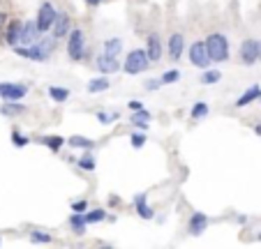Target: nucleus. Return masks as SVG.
I'll return each instance as SVG.
<instances>
[{
  "label": "nucleus",
  "mask_w": 261,
  "mask_h": 249,
  "mask_svg": "<svg viewBox=\"0 0 261 249\" xmlns=\"http://www.w3.org/2000/svg\"><path fill=\"white\" fill-rule=\"evenodd\" d=\"M49 97L56 101H65L67 97H69V90H65V88H58V86H51L49 88Z\"/></svg>",
  "instance_id": "obj_21"
},
{
  "label": "nucleus",
  "mask_w": 261,
  "mask_h": 249,
  "mask_svg": "<svg viewBox=\"0 0 261 249\" xmlns=\"http://www.w3.org/2000/svg\"><path fill=\"white\" fill-rule=\"evenodd\" d=\"M97 69L104 72V74H114V72H118V60H116L114 55L102 53L100 58H97Z\"/></svg>",
  "instance_id": "obj_11"
},
{
  "label": "nucleus",
  "mask_w": 261,
  "mask_h": 249,
  "mask_svg": "<svg viewBox=\"0 0 261 249\" xmlns=\"http://www.w3.org/2000/svg\"><path fill=\"white\" fill-rule=\"evenodd\" d=\"M206 226H208V217L201 215V212H195L192 219H190V233H192V236H199V233H203Z\"/></svg>",
  "instance_id": "obj_13"
},
{
  "label": "nucleus",
  "mask_w": 261,
  "mask_h": 249,
  "mask_svg": "<svg viewBox=\"0 0 261 249\" xmlns=\"http://www.w3.org/2000/svg\"><path fill=\"white\" fill-rule=\"evenodd\" d=\"M21 33H23V23L21 21H12V26H9V30H7V44H12V47H16L21 42Z\"/></svg>",
  "instance_id": "obj_14"
},
{
  "label": "nucleus",
  "mask_w": 261,
  "mask_h": 249,
  "mask_svg": "<svg viewBox=\"0 0 261 249\" xmlns=\"http://www.w3.org/2000/svg\"><path fill=\"white\" fill-rule=\"evenodd\" d=\"M26 106H21V104H5V106L0 108V113L2 115H14V113H23Z\"/></svg>",
  "instance_id": "obj_26"
},
{
  "label": "nucleus",
  "mask_w": 261,
  "mask_h": 249,
  "mask_svg": "<svg viewBox=\"0 0 261 249\" xmlns=\"http://www.w3.org/2000/svg\"><path fill=\"white\" fill-rule=\"evenodd\" d=\"M148 58H150V60H160L162 58V42L157 35H150V37H148Z\"/></svg>",
  "instance_id": "obj_15"
},
{
  "label": "nucleus",
  "mask_w": 261,
  "mask_h": 249,
  "mask_svg": "<svg viewBox=\"0 0 261 249\" xmlns=\"http://www.w3.org/2000/svg\"><path fill=\"white\" fill-rule=\"evenodd\" d=\"M148 51H141V49H134V51H130L128 60H125V72L128 74H141L143 69L148 67Z\"/></svg>",
  "instance_id": "obj_3"
},
{
  "label": "nucleus",
  "mask_w": 261,
  "mask_h": 249,
  "mask_svg": "<svg viewBox=\"0 0 261 249\" xmlns=\"http://www.w3.org/2000/svg\"><path fill=\"white\" fill-rule=\"evenodd\" d=\"M83 217H86V224H97V222H102V219L107 217V212H104L102 208H97V210H90V212L83 215Z\"/></svg>",
  "instance_id": "obj_25"
},
{
  "label": "nucleus",
  "mask_w": 261,
  "mask_h": 249,
  "mask_svg": "<svg viewBox=\"0 0 261 249\" xmlns=\"http://www.w3.org/2000/svg\"><path fill=\"white\" fill-rule=\"evenodd\" d=\"M241 60L245 65H252V62L259 60V47H257L255 40H245L241 47Z\"/></svg>",
  "instance_id": "obj_9"
},
{
  "label": "nucleus",
  "mask_w": 261,
  "mask_h": 249,
  "mask_svg": "<svg viewBox=\"0 0 261 249\" xmlns=\"http://www.w3.org/2000/svg\"><path fill=\"white\" fill-rule=\"evenodd\" d=\"M206 113H208V104H203V101H196L195 108H192V118H195V120H199V118H203Z\"/></svg>",
  "instance_id": "obj_27"
},
{
  "label": "nucleus",
  "mask_w": 261,
  "mask_h": 249,
  "mask_svg": "<svg viewBox=\"0 0 261 249\" xmlns=\"http://www.w3.org/2000/svg\"><path fill=\"white\" fill-rule=\"evenodd\" d=\"M83 30H79V28H74V30H69V44H67V53H69V58L72 60H81L83 58Z\"/></svg>",
  "instance_id": "obj_5"
},
{
  "label": "nucleus",
  "mask_w": 261,
  "mask_h": 249,
  "mask_svg": "<svg viewBox=\"0 0 261 249\" xmlns=\"http://www.w3.org/2000/svg\"><path fill=\"white\" fill-rule=\"evenodd\" d=\"M130 108H132V111H141L143 104H141V101H130Z\"/></svg>",
  "instance_id": "obj_37"
},
{
  "label": "nucleus",
  "mask_w": 261,
  "mask_h": 249,
  "mask_svg": "<svg viewBox=\"0 0 261 249\" xmlns=\"http://www.w3.org/2000/svg\"><path fill=\"white\" fill-rule=\"evenodd\" d=\"M79 166L83 168V171H93V168H95V157L93 155H83L79 159Z\"/></svg>",
  "instance_id": "obj_28"
},
{
  "label": "nucleus",
  "mask_w": 261,
  "mask_h": 249,
  "mask_svg": "<svg viewBox=\"0 0 261 249\" xmlns=\"http://www.w3.org/2000/svg\"><path fill=\"white\" fill-rule=\"evenodd\" d=\"M220 72H203L201 74V83H215V81H220Z\"/></svg>",
  "instance_id": "obj_29"
},
{
  "label": "nucleus",
  "mask_w": 261,
  "mask_h": 249,
  "mask_svg": "<svg viewBox=\"0 0 261 249\" xmlns=\"http://www.w3.org/2000/svg\"><path fill=\"white\" fill-rule=\"evenodd\" d=\"M190 60H192V65H196L199 69H208L210 67V62H213V58H210L208 47L203 44V42H195V44L190 47Z\"/></svg>",
  "instance_id": "obj_4"
},
{
  "label": "nucleus",
  "mask_w": 261,
  "mask_h": 249,
  "mask_svg": "<svg viewBox=\"0 0 261 249\" xmlns=\"http://www.w3.org/2000/svg\"><path fill=\"white\" fill-rule=\"evenodd\" d=\"M178 76H181L178 72H167V74H162L160 81L162 83H174V81H178Z\"/></svg>",
  "instance_id": "obj_33"
},
{
  "label": "nucleus",
  "mask_w": 261,
  "mask_h": 249,
  "mask_svg": "<svg viewBox=\"0 0 261 249\" xmlns=\"http://www.w3.org/2000/svg\"><path fill=\"white\" fill-rule=\"evenodd\" d=\"M33 243H51V236L44 233V231H33Z\"/></svg>",
  "instance_id": "obj_30"
},
{
  "label": "nucleus",
  "mask_w": 261,
  "mask_h": 249,
  "mask_svg": "<svg viewBox=\"0 0 261 249\" xmlns=\"http://www.w3.org/2000/svg\"><path fill=\"white\" fill-rule=\"evenodd\" d=\"M26 93H28V88L21 86V83H0V97H2V100H7V101L21 100Z\"/></svg>",
  "instance_id": "obj_7"
},
{
  "label": "nucleus",
  "mask_w": 261,
  "mask_h": 249,
  "mask_svg": "<svg viewBox=\"0 0 261 249\" xmlns=\"http://www.w3.org/2000/svg\"><path fill=\"white\" fill-rule=\"evenodd\" d=\"M69 146H72V148H93L95 141L86 139V136H72V139H69Z\"/></svg>",
  "instance_id": "obj_23"
},
{
  "label": "nucleus",
  "mask_w": 261,
  "mask_h": 249,
  "mask_svg": "<svg viewBox=\"0 0 261 249\" xmlns=\"http://www.w3.org/2000/svg\"><path fill=\"white\" fill-rule=\"evenodd\" d=\"M69 224H72V229L76 231V236H83V231H86V217H83V215H74L72 219H69Z\"/></svg>",
  "instance_id": "obj_22"
},
{
  "label": "nucleus",
  "mask_w": 261,
  "mask_h": 249,
  "mask_svg": "<svg viewBox=\"0 0 261 249\" xmlns=\"http://www.w3.org/2000/svg\"><path fill=\"white\" fill-rule=\"evenodd\" d=\"M259 240H261V236H259Z\"/></svg>",
  "instance_id": "obj_42"
},
{
  "label": "nucleus",
  "mask_w": 261,
  "mask_h": 249,
  "mask_svg": "<svg viewBox=\"0 0 261 249\" xmlns=\"http://www.w3.org/2000/svg\"><path fill=\"white\" fill-rule=\"evenodd\" d=\"M40 26H37V21H28V23H23V33H21V42L19 44H23V47H30V44H35V42L40 40Z\"/></svg>",
  "instance_id": "obj_8"
},
{
  "label": "nucleus",
  "mask_w": 261,
  "mask_h": 249,
  "mask_svg": "<svg viewBox=\"0 0 261 249\" xmlns=\"http://www.w3.org/2000/svg\"><path fill=\"white\" fill-rule=\"evenodd\" d=\"M86 2H90V5H97V2H102V0H86Z\"/></svg>",
  "instance_id": "obj_39"
},
{
  "label": "nucleus",
  "mask_w": 261,
  "mask_h": 249,
  "mask_svg": "<svg viewBox=\"0 0 261 249\" xmlns=\"http://www.w3.org/2000/svg\"><path fill=\"white\" fill-rule=\"evenodd\" d=\"M257 47H259V58H261V42H257Z\"/></svg>",
  "instance_id": "obj_41"
},
{
  "label": "nucleus",
  "mask_w": 261,
  "mask_h": 249,
  "mask_svg": "<svg viewBox=\"0 0 261 249\" xmlns=\"http://www.w3.org/2000/svg\"><path fill=\"white\" fill-rule=\"evenodd\" d=\"M97 118H100V122H111L118 118V113H97Z\"/></svg>",
  "instance_id": "obj_34"
},
{
  "label": "nucleus",
  "mask_w": 261,
  "mask_h": 249,
  "mask_svg": "<svg viewBox=\"0 0 261 249\" xmlns=\"http://www.w3.org/2000/svg\"><path fill=\"white\" fill-rule=\"evenodd\" d=\"M134 203H136V210H139V215L143 217V219H150V217H153V210L148 208L146 196H143V194L136 196V199H134Z\"/></svg>",
  "instance_id": "obj_19"
},
{
  "label": "nucleus",
  "mask_w": 261,
  "mask_h": 249,
  "mask_svg": "<svg viewBox=\"0 0 261 249\" xmlns=\"http://www.w3.org/2000/svg\"><path fill=\"white\" fill-rule=\"evenodd\" d=\"M183 49H185V40H183L181 33H174L171 37H169V51H171V58L174 60H178L183 55Z\"/></svg>",
  "instance_id": "obj_12"
},
{
  "label": "nucleus",
  "mask_w": 261,
  "mask_h": 249,
  "mask_svg": "<svg viewBox=\"0 0 261 249\" xmlns=\"http://www.w3.org/2000/svg\"><path fill=\"white\" fill-rule=\"evenodd\" d=\"M143 143H146V136H143V134H132V146L136 150L143 148Z\"/></svg>",
  "instance_id": "obj_32"
},
{
  "label": "nucleus",
  "mask_w": 261,
  "mask_h": 249,
  "mask_svg": "<svg viewBox=\"0 0 261 249\" xmlns=\"http://www.w3.org/2000/svg\"><path fill=\"white\" fill-rule=\"evenodd\" d=\"M54 44H56V37H47V40H37L35 44H30V47H14V51H16V55H21V58H28V60H47L49 55H51V51H54Z\"/></svg>",
  "instance_id": "obj_1"
},
{
  "label": "nucleus",
  "mask_w": 261,
  "mask_h": 249,
  "mask_svg": "<svg viewBox=\"0 0 261 249\" xmlns=\"http://www.w3.org/2000/svg\"><path fill=\"white\" fill-rule=\"evenodd\" d=\"M72 208L76 210V212H81V210H86V201H76V203H72Z\"/></svg>",
  "instance_id": "obj_35"
},
{
  "label": "nucleus",
  "mask_w": 261,
  "mask_h": 249,
  "mask_svg": "<svg viewBox=\"0 0 261 249\" xmlns=\"http://www.w3.org/2000/svg\"><path fill=\"white\" fill-rule=\"evenodd\" d=\"M206 47H208V53H210L213 60L222 62V60H227V58H229V42H227L224 35H220V33L208 35Z\"/></svg>",
  "instance_id": "obj_2"
},
{
  "label": "nucleus",
  "mask_w": 261,
  "mask_h": 249,
  "mask_svg": "<svg viewBox=\"0 0 261 249\" xmlns=\"http://www.w3.org/2000/svg\"><path fill=\"white\" fill-rule=\"evenodd\" d=\"M255 132H257V134L261 136V125H257V127H255Z\"/></svg>",
  "instance_id": "obj_40"
},
{
  "label": "nucleus",
  "mask_w": 261,
  "mask_h": 249,
  "mask_svg": "<svg viewBox=\"0 0 261 249\" xmlns=\"http://www.w3.org/2000/svg\"><path fill=\"white\" fill-rule=\"evenodd\" d=\"M134 125V127H139V129H148V122H150V113L148 111H134V115H132V120H130Z\"/></svg>",
  "instance_id": "obj_16"
},
{
  "label": "nucleus",
  "mask_w": 261,
  "mask_h": 249,
  "mask_svg": "<svg viewBox=\"0 0 261 249\" xmlns=\"http://www.w3.org/2000/svg\"><path fill=\"white\" fill-rule=\"evenodd\" d=\"M2 23H5V14L0 12V28H2Z\"/></svg>",
  "instance_id": "obj_38"
},
{
  "label": "nucleus",
  "mask_w": 261,
  "mask_h": 249,
  "mask_svg": "<svg viewBox=\"0 0 261 249\" xmlns=\"http://www.w3.org/2000/svg\"><path fill=\"white\" fill-rule=\"evenodd\" d=\"M121 49H123V42L118 40V37L104 42V53H107V55H114V58H116V55L121 53Z\"/></svg>",
  "instance_id": "obj_20"
},
{
  "label": "nucleus",
  "mask_w": 261,
  "mask_h": 249,
  "mask_svg": "<svg viewBox=\"0 0 261 249\" xmlns=\"http://www.w3.org/2000/svg\"><path fill=\"white\" fill-rule=\"evenodd\" d=\"M259 95H261V88H259V86H252V88L248 90V93L243 95V97H238V101H236V106H248L250 101H255L257 97H259Z\"/></svg>",
  "instance_id": "obj_17"
},
{
  "label": "nucleus",
  "mask_w": 261,
  "mask_h": 249,
  "mask_svg": "<svg viewBox=\"0 0 261 249\" xmlns=\"http://www.w3.org/2000/svg\"><path fill=\"white\" fill-rule=\"evenodd\" d=\"M160 83H162V81H148L146 88H148V90H157V88H160Z\"/></svg>",
  "instance_id": "obj_36"
},
{
  "label": "nucleus",
  "mask_w": 261,
  "mask_h": 249,
  "mask_svg": "<svg viewBox=\"0 0 261 249\" xmlns=\"http://www.w3.org/2000/svg\"><path fill=\"white\" fill-rule=\"evenodd\" d=\"M44 146H47L49 150H54V152H58V150L63 148V143H65V139L63 136H42L40 139Z\"/></svg>",
  "instance_id": "obj_18"
},
{
  "label": "nucleus",
  "mask_w": 261,
  "mask_h": 249,
  "mask_svg": "<svg viewBox=\"0 0 261 249\" xmlns=\"http://www.w3.org/2000/svg\"><path fill=\"white\" fill-rule=\"evenodd\" d=\"M12 143L16 148H23V146H28V139L23 134H19V132H12Z\"/></svg>",
  "instance_id": "obj_31"
},
{
  "label": "nucleus",
  "mask_w": 261,
  "mask_h": 249,
  "mask_svg": "<svg viewBox=\"0 0 261 249\" xmlns=\"http://www.w3.org/2000/svg\"><path fill=\"white\" fill-rule=\"evenodd\" d=\"M69 33V16L65 12H58L56 14V21H54V37H65Z\"/></svg>",
  "instance_id": "obj_10"
},
{
  "label": "nucleus",
  "mask_w": 261,
  "mask_h": 249,
  "mask_svg": "<svg viewBox=\"0 0 261 249\" xmlns=\"http://www.w3.org/2000/svg\"><path fill=\"white\" fill-rule=\"evenodd\" d=\"M107 88H109L107 79H93V81L88 83V90H90V93H104Z\"/></svg>",
  "instance_id": "obj_24"
},
{
  "label": "nucleus",
  "mask_w": 261,
  "mask_h": 249,
  "mask_svg": "<svg viewBox=\"0 0 261 249\" xmlns=\"http://www.w3.org/2000/svg\"><path fill=\"white\" fill-rule=\"evenodd\" d=\"M56 7L51 2H42L40 12H37V26H40L42 33H47L49 28H54V21H56Z\"/></svg>",
  "instance_id": "obj_6"
}]
</instances>
